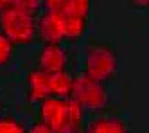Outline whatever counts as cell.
<instances>
[{
    "label": "cell",
    "mask_w": 149,
    "mask_h": 133,
    "mask_svg": "<svg viewBox=\"0 0 149 133\" xmlns=\"http://www.w3.org/2000/svg\"><path fill=\"white\" fill-rule=\"evenodd\" d=\"M38 9H41V2L38 0H11V6L0 15V32L13 45L33 43L38 34Z\"/></svg>",
    "instance_id": "cell-1"
},
{
    "label": "cell",
    "mask_w": 149,
    "mask_h": 133,
    "mask_svg": "<svg viewBox=\"0 0 149 133\" xmlns=\"http://www.w3.org/2000/svg\"><path fill=\"white\" fill-rule=\"evenodd\" d=\"M84 110L72 99L47 97L40 103V123L52 133H77Z\"/></svg>",
    "instance_id": "cell-2"
},
{
    "label": "cell",
    "mask_w": 149,
    "mask_h": 133,
    "mask_svg": "<svg viewBox=\"0 0 149 133\" xmlns=\"http://www.w3.org/2000/svg\"><path fill=\"white\" fill-rule=\"evenodd\" d=\"M117 70H119V56L108 43H90L86 49V56H84L83 76L106 85V81L117 76Z\"/></svg>",
    "instance_id": "cell-3"
},
{
    "label": "cell",
    "mask_w": 149,
    "mask_h": 133,
    "mask_svg": "<svg viewBox=\"0 0 149 133\" xmlns=\"http://www.w3.org/2000/svg\"><path fill=\"white\" fill-rule=\"evenodd\" d=\"M70 99L77 103L83 110H102L108 104V92L106 85L93 81L86 76H77L72 81V94Z\"/></svg>",
    "instance_id": "cell-4"
},
{
    "label": "cell",
    "mask_w": 149,
    "mask_h": 133,
    "mask_svg": "<svg viewBox=\"0 0 149 133\" xmlns=\"http://www.w3.org/2000/svg\"><path fill=\"white\" fill-rule=\"evenodd\" d=\"M36 31L45 43H61L65 40V16L56 9H43L36 20Z\"/></svg>",
    "instance_id": "cell-5"
},
{
    "label": "cell",
    "mask_w": 149,
    "mask_h": 133,
    "mask_svg": "<svg viewBox=\"0 0 149 133\" xmlns=\"http://www.w3.org/2000/svg\"><path fill=\"white\" fill-rule=\"evenodd\" d=\"M67 50L61 43H45L38 54V70L45 74H56L67 70Z\"/></svg>",
    "instance_id": "cell-6"
},
{
    "label": "cell",
    "mask_w": 149,
    "mask_h": 133,
    "mask_svg": "<svg viewBox=\"0 0 149 133\" xmlns=\"http://www.w3.org/2000/svg\"><path fill=\"white\" fill-rule=\"evenodd\" d=\"M49 97V74L33 69L27 72V99L41 103Z\"/></svg>",
    "instance_id": "cell-7"
},
{
    "label": "cell",
    "mask_w": 149,
    "mask_h": 133,
    "mask_svg": "<svg viewBox=\"0 0 149 133\" xmlns=\"http://www.w3.org/2000/svg\"><path fill=\"white\" fill-rule=\"evenodd\" d=\"M72 81H74V77L67 70L65 72H56V74H49V97L70 99Z\"/></svg>",
    "instance_id": "cell-8"
},
{
    "label": "cell",
    "mask_w": 149,
    "mask_h": 133,
    "mask_svg": "<svg viewBox=\"0 0 149 133\" xmlns=\"http://www.w3.org/2000/svg\"><path fill=\"white\" fill-rule=\"evenodd\" d=\"M83 133H130V130L119 117H101L92 120Z\"/></svg>",
    "instance_id": "cell-9"
},
{
    "label": "cell",
    "mask_w": 149,
    "mask_h": 133,
    "mask_svg": "<svg viewBox=\"0 0 149 133\" xmlns=\"http://www.w3.org/2000/svg\"><path fill=\"white\" fill-rule=\"evenodd\" d=\"M58 11V9H56ZM65 16V40H77L84 34L88 25V16L79 13H65L59 11Z\"/></svg>",
    "instance_id": "cell-10"
},
{
    "label": "cell",
    "mask_w": 149,
    "mask_h": 133,
    "mask_svg": "<svg viewBox=\"0 0 149 133\" xmlns=\"http://www.w3.org/2000/svg\"><path fill=\"white\" fill-rule=\"evenodd\" d=\"M0 133H27V128L11 115L0 117Z\"/></svg>",
    "instance_id": "cell-11"
},
{
    "label": "cell",
    "mask_w": 149,
    "mask_h": 133,
    "mask_svg": "<svg viewBox=\"0 0 149 133\" xmlns=\"http://www.w3.org/2000/svg\"><path fill=\"white\" fill-rule=\"evenodd\" d=\"M13 50H15V45L0 32V66H6L9 61H11Z\"/></svg>",
    "instance_id": "cell-12"
},
{
    "label": "cell",
    "mask_w": 149,
    "mask_h": 133,
    "mask_svg": "<svg viewBox=\"0 0 149 133\" xmlns=\"http://www.w3.org/2000/svg\"><path fill=\"white\" fill-rule=\"evenodd\" d=\"M27 133H52V131H50L43 123H40V120H38V123H34L33 126L27 130Z\"/></svg>",
    "instance_id": "cell-13"
},
{
    "label": "cell",
    "mask_w": 149,
    "mask_h": 133,
    "mask_svg": "<svg viewBox=\"0 0 149 133\" xmlns=\"http://www.w3.org/2000/svg\"><path fill=\"white\" fill-rule=\"evenodd\" d=\"M9 6H11V0H0V15H2Z\"/></svg>",
    "instance_id": "cell-14"
},
{
    "label": "cell",
    "mask_w": 149,
    "mask_h": 133,
    "mask_svg": "<svg viewBox=\"0 0 149 133\" xmlns=\"http://www.w3.org/2000/svg\"><path fill=\"white\" fill-rule=\"evenodd\" d=\"M2 108H4V101H2V95H0V112H2Z\"/></svg>",
    "instance_id": "cell-15"
},
{
    "label": "cell",
    "mask_w": 149,
    "mask_h": 133,
    "mask_svg": "<svg viewBox=\"0 0 149 133\" xmlns=\"http://www.w3.org/2000/svg\"><path fill=\"white\" fill-rule=\"evenodd\" d=\"M77 133H83V131H77Z\"/></svg>",
    "instance_id": "cell-16"
}]
</instances>
